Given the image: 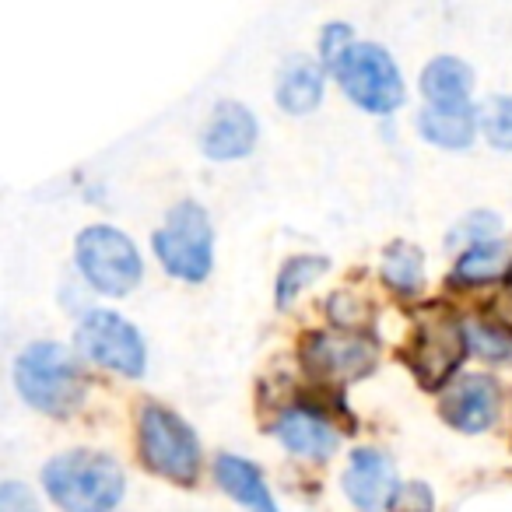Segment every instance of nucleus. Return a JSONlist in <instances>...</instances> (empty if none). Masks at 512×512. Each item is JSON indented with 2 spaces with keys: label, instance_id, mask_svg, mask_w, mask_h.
<instances>
[{
  "label": "nucleus",
  "instance_id": "obj_13",
  "mask_svg": "<svg viewBox=\"0 0 512 512\" xmlns=\"http://www.w3.org/2000/svg\"><path fill=\"white\" fill-rule=\"evenodd\" d=\"M274 435L281 439V446L292 449L295 456H306V460H327V456H334L337 442H341V435L330 425L327 414L313 411L306 404L288 407L278 418V425H274Z\"/></svg>",
  "mask_w": 512,
  "mask_h": 512
},
{
  "label": "nucleus",
  "instance_id": "obj_10",
  "mask_svg": "<svg viewBox=\"0 0 512 512\" xmlns=\"http://www.w3.org/2000/svg\"><path fill=\"white\" fill-rule=\"evenodd\" d=\"M498 407H502V390L491 376L484 372H474V376H460L442 397V418L453 428L467 435H477L484 428L495 425Z\"/></svg>",
  "mask_w": 512,
  "mask_h": 512
},
{
  "label": "nucleus",
  "instance_id": "obj_14",
  "mask_svg": "<svg viewBox=\"0 0 512 512\" xmlns=\"http://www.w3.org/2000/svg\"><path fill=\"white\" fill-rule=\"evenodd\" d=\"M214 474H218V484L242 505L246 512H281L278 502H274L271 488L264 481V470L256 463L242 460V456L221 453L214 460Z\"/></svg>",
  "mask_w": 512,
  "mask_h": 512
},
{
  "label": "nucleus",
  "instance_id": "obj_26",
  "mask_svg": "<svg viewBox=\"0 0 512 512\" xmlns=\"http://www.w3.org/2000/svg\"><path fill=\"white\" fill-rule=\"evenodd\" d=\"M0 512H43L32 495L29 484L22 481H4L0 484Z\"/></svg>",
  "mask_w": 512,
  "mask_h": 512
},
{
  "label": "nucleus",
  "instance_id": "obj_3",
  "mask_svg": "<svg viewBox=\"0 0 512 512\" xmlns=\"http://www.w3.org/2000/svg\"><path fill=\"white\" fill-rule=\"evenodd\" d=\"M155 246L158 264L179 281H204L211 274L214 264V232H211V218L200 204L183 200L169 211L165 225L155 232L151 239Z\"/></svg>",
  "mask_w": 512,
  "mask_h": 512
},
{
  "label": "nucleus",
  "instance_id": "obj_19",
  "mask_svg": "<svg viewBox=\"0 0 512 512\" xmlns=\"http://www.w3.org/2000/svg\"><path fill=\"white\" fill-rule=\"evenodd\" d=\"M383 281L397 295L414 299L425 288V256H421V249L411 246V242H393L383 256Z\"/></svg>",
  "mask_w": 512,
  "mask_h": 512
},
{
  "label": "nucleus",
  "instance_id": "obj_22",
  "mask_svg": "<svg viewBox=\"0 0 512 512\" xmlns=\"http://www.w3.org/2000/svg\"><path fill=\"white\" fill-rule=\"evenodd\" d=\"M467 344L484 362H509L512 358V334L498 323H470Z\"/></svg>",
  "mask_w": 512,
  "mask_h": 512
},
{
  "label": "nucleus",
  "instance_id": "obj_11",
  "mask_svg": "<svg viewBox=\"0 0 512 512\" xmlns=\"http://www.w3.org/2000/svg\"><path fill=\"white\" fill-rule=\"evenodd\" d=\"M256 134H260V127H256V116L246 106L221 102L207 120L200 148L214 162H235V158H246L256 148Z\"/></svg>",
  "mask_w": 512,
  "mask_h": 512
},
{
  "label": "nucleus",
  "instance_id": "obj_17",
  "mask_svg": "<svg viewBox=\"0 0 512 512\" xmlns=\"http://www.w3.org/2000/svg\"><path fill=\"white\" fill-rule=\"evenodd\" d=\"M323 99V71L306 57H295L285 64L278 81V106L292 116L313 113Z\"/></svg>",
  "mask_w": 512,
  "mask_h": 512
},
{
  "label": "nucleus",
  "instance_id": "obj_6",
  "mask_svg": "<svg viewBox=\"0 0 512 512\" xmlns=\"http://www.w3.org/2000/svg\"><path fill=\"white\" fill-rule=\"evenodd\" d=\"M74 256H78V271L85 281L102 295H127L141 285V253L137 246L109 225H92L78 235L74 242Z\"/></svg>",
  "mask_w": 512,
  "mask_h": 512
},
{
  "label": "nucleus",
  "instance_id": "obj_9",
  "mask_svg": "<svg viewBox=\"0 0 512 512\" xmlns=\"http://www.w3.org/2000/svg\"><path fill=\"white\" fill-rule=\"evenodd\" d=\"M302 362L323 379L348 383L372 369L376 344L362 334H309L302 344Z\"/></svg>",
  "mask_w": 512,
  "mask_h": 512
},
{
  "label": "nucleus",
  "instance_id": "obj_21",
  "mask_svg": "<svg viewBox=\"0 0 512 512\" xmlns=\"http://www.w3.org/2000/svg\"><path fill=\"white\" fill-rule=\"evenodd\" d=\"M477 123H481L491 148L512 151V95H491L481 106Z\"/></svg>",
  "mask_w": 512,
  "mask_h": 512
},
{
  "label": "nucleus",
  "instance_id": "obj_12",
  "mask_svg": "<svg viewBox=\"0 0 512 512\" xmlns=\"http://www.w3.org/2000/svg\"><path fill=\"white\" fill-rule=\"evenodd\" d=\"M344 491L362 512H379L390 505L393 491H397V477H393V460L379 449H355L344 470Z\"/></svg>",
  "mask_w": 512,
  "mask_h": 512
},
{
  "label": "nucleus",
  "instance_id": "obj_5",
  "mask_svg": "<svg viewBox=\"0 0 512 512\" xmlns=\"http://www.w3.org/2000/svg\"><path fill=\"white\" fill-rule=\"evenodd\" d=\"M137 439H141V456L158 477H169L176 484L197 481L200 470V439L176 411L162 404H148L141 411V425H137Z\"/></svg>",
  "mask_w": 512,
  "mask_h": 512
},
{
  "label": "nucleus",
  "instance_id": "obj_4",
  "mask_svg": "<svg viewBox=\"0 0 512 512\" xmlns=\"http://www.w3.org/2000/svg\"><path fill=\"white\" fill-rule=\"evenodd\" d=\"M334 78L355 106H362L365 113H376V116L393 113L407 95L400 67L376 43L348 46V53L334 64Z\"/></svg>",
  "mask_w": 512,
  "mask_h": 512
},
{
  "label": "nucleus",
  "instance_id": "obj_23",
  "mask_svg": "<svg viewBox=\"0 0 512 512\" xmlns=\"http://www.w3.org/2000/svg\"><path fill=\"white\" fill-rule=\"evenodd\" d=\"M498 232V214H488V211H477L470 214V218H463L460 225L453 228V235H449V246H456V242H463V246H481V242H491Z\"/></svg>",
  "mask_w": 512,
  "mask_h": 512
},
{
  "label": "nucleus",
  "instance_id": "obj_1",
  "mask_svg": "<svg viewBox=\"0 0 512 512\" xmlns=\"http://www.w3.org/2000/svg\"><path fill=\"white\" fill-rule=\"evenodd\" d=\"M43 484L64 512H113L123 498V470L95 449H67L43 467Z\"/></svg>",
  "mask_w": 512,
  "mask_h": 512
},
{
  "label": "nucleus",
  "instance_id": "obj_20",
  "mask_svg": "<svg viewBox=\"0 0 512 512\" xmlns=\"http://www.w3.org/2000/svg\"><path fill=\"white\" fill-rule=\"evenodd\" d=\"M327 260L323 256H295V260H288L285 267H281L278 274V288H274V299H278V306H292L295 295L302 292V288H309L316 278H320L323 271H327Z\"/></svg>",
  "mask_w": 512,
  "mask_h": 512
},
{
  "label": "nucleus",
  "instance_id": "obj_25",
  "mask_svg": "<svg viewBox=\"0 0 512 512\" xmlns=\"http://www.w3.org/2000/svg\"><path fill=\"white\" fill-rule=\"evenodd\" d=\"M348 46H355V36H351V25L344 22H334L323 29V39H320V53H323V64L334 71L337 60L348 53Z\"/></svg>",
  "mask_w": 512,
  "mask_h": 512
},
{
  "label": "nucleus",
  "instance_id": "obj_16",
  "mask_svg": "<svg viewBox=\"0 0 512 512\" xmlns=\"http://www.w3.org/2000/svg\"><path fill=\"white\" fill-rule=\"evenodd\" d=\"M421 92L428 106H470L474 71L460 57H435L421 71Z\"/></svg>",
  "mask_w": 512,
  "mask_h": 512
},
{
  "label": "nucleus",
  "instance_id": "obj_7",
  "mask_svg": "<svg viewBox=\"0 0 512 512\" xmlns=\"http://www.w3.org/2000/svg\"><path fill=\"white\" fill-rule=\"evenodd\" d=\"M78 351L88 362L102 365V369H113L120 376H144V362H148V351L137 334L134 323H127L123 316L109 313V309H92L85 320L78 323Z\"/></svg>",
  "mask_w": 512,
  "mask_h": 512
},
{
  "label": "nucleus",
  "instance_id": "obj_8",
  "mask_svg": "<svg viewBox=\"0 0 512 512\" xmlns=\"http://www.w3.org/2000/svg\"><path fill=\"white\" fill-rule=\"evenodd\" d=\"M470 344H467V327L456 320L453 313H432L418 327L407 351L414 376L421 379L425 390H439L449 376L463 365Z\"/></svg>",
  "mask_w": 512,
  "mask_h": 512
},
{
  "label": "nucleus",
  "instance_id": "obj_24",
  "mask_svg": "<svg viewBox=\"0 0 512 512\" xmlns=\"http://www.w3.org/2000/svg\"><path fill=\"white\" fill-rule=\"evenodd\" d=\"M435 509V498H432V488L421 481H407L393 491L390 498V512H432Z\"/></svg>",
  "mask_w": 512,
  "mask_h": 512
},
{
  "label": "nucleus",
  "instance_id": "obj_15",
  "mask_svg": "<svg viewBox=\"0 0 512 512\" xmlns=\"http://www.w3.org/2000/svg\"><path fill=\"white\" fill-rule=\"evenodd\" d=\"M418 130L435 148L463 151L477 134V113L470 106H425L418 113Z\"/></svg>",
  "mask_w": 512,
  "mask_h": 512
},
{
  "label": "nucleus",
  "instance_id": "obj_18",
  "mask_svg": "<svg viewBox=\"0 0 512 512\" xmlns=\"http://www.w3.org/2000/svg\"><path fill=\"white\" fill-rule=\"evenodd\" d=\"M512 267V242L509 239H491L481 246H470L460 253L453 267L456 285H488L498 281L502 274H509Z\"/></svg>",
  "mask_w": 512,
  "mask_h": 512
},
{
  "label": "nucleus",
  "instance_id": "obj_2",
  "mask_svg": "<svg viewBox=\"0 0 512 512\" xmlns=\"http://www.w3.org/2000/svg\"><path fill=\"white\" fill-rule=\"evenodd\" d=\"M15 386L25 404H32L43 414H53V418H64L85 400L81 362L57 341L29 344L18 355Z\"/></svg>",
  "mask_w": 512,
  "mask_h": 512
},
{
  "label": "nucleus",
  "instance_id": "obj_27",
  "mask_svg": "<svg viewBox=\"0 0 512 512\" xmlns=\"http://www.w3.org/2000/svg\"><path fill=\"white\" fill-rule=\"evenodd\" d=\"M495 309H498V320H502V323H505V330L512 334V281H509V288H505V292L498 295Z\"/></svg>",
  "mask_w": 512,
  "mask_h": 512
}]
</instances>
